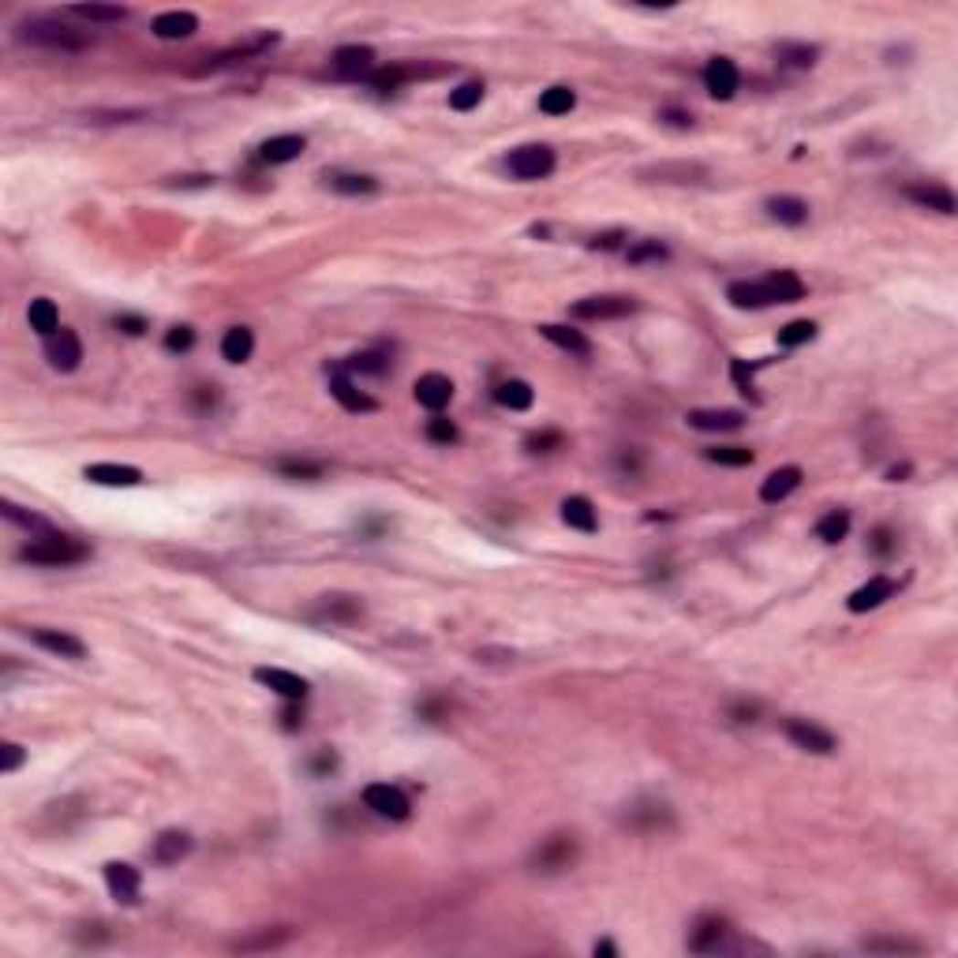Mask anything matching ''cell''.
Returning <instances> with one entry per match:
<instances>
[{
	"instance_id": "62",
	"label": "cell",
	"mask_w": 958,
	"mask_h": 958,
	"mask_svg": "<svg viewBox=\"0 0 958 958\" xmlns=\"http://www.w3.org/2000/svg\"><path fill=\"white\" fill-rule=\"evenodd\" d=\"M910 472H913L910 464H895V468H888V479H891V484H899V479H906Z\"/></svg>"
},
{
	"instance_id": "38",
	"label": "cell",
	"mask_w": 958,
	"mask_h": 958,
	"mask_svg": "<svg viewBox=\"0 0 958 958\" xmlns=\"http://www.w3.org/2000/svg\"><path fill=\"white\" fill-rule=\"evenodd\" d=\"M71 16L87 19V23H124L128 8H120V5H75Z\"/></svg>"
},
{
	"instance_id": "16",
	"label": "cell",
	"mask_w": 958,
	"mask_h": 958,
	"mask_svg": "<svg viewBox=\"0 0 958 958\" xmlns=\"http://www.w3.org/2000/svg\"><path fill=\"white\" fill-rule=\"evenodd\" d=\"M416 401H420L423 409H431V412H442V409L453 401V382H450L446 375H438V371L420 375V378H416Z\"/></svg>"
},
{
	"instance_id": "51",
	"label": "cell",
	"mask_w": 958,
	"mask_h": 958,
	"mask_svg": "<svg viewBox=\"0 0 958 958\" xmlns=\"http://www.w3.org/2000/svg\"><path fill=\"white\" fill-rule=\"evenodd\" d=\"M562 442H566L562 431H536V434L525 438V450H532V453H550V450H558Z\"/></svg>"
},
{
	"instance_id": "61",
	"label": "cell",
	"mask_w": 958,
	"mask_h": 958,
	"mask_svg": "<svg viewBox=\"0 0 958 958\" xmlns=\"http://www.w3.org/2000/svg\"><path fill=\"white\" fill-rule=\"evenodd\" d=\"M756 711H761L756 704H738V708H734V715L741 718V723H752V718H756Z\"/></svg>"
},
{
	"instance_id": "54",
	"label": "cell",
	"mask_w": 958,
	"mask_h": 958,
	"mask_svg": "<svg viewBox=\"0 0 958 958\" xmlns=\"http://www.w3.org/2000/svg\"><path fill=\"white\" fill-rule=\"evenodd\" d=\"M27 761V752H23V745H16V741H5V749H0V772L5 775H12V772H19V764Z\"/></svg>"
},
{
	"instance_id": "20",
	"label": "cell",
	"mask_w": 958,
	"mask_h": 958,
	"mask_svg": "<svg viewBox=\"0 0 958 958\" xmlns=\"http://www.w3.org/2000/svg\"><path fill=\"white\" fill-rule=\"evenodd\" d=\"M330 393L337 397V401H341L348 412H375V409H378L375 397H367L364 389H356V382L348 378V371H334V375H330Z\"/></svg>"
},
{
	"instance_id": "23",
	"label": "cell",
	"mask_w": 958,
	"mask_h": 958,
	"mask_svg": "<svg viewBox=\"0 0 958 958\" xmlns=\"http://www.w3.org/2000/svg\"><path fill=\"white\" fill-rule=\"evenodd\" d=\"M303 146H307L303 135H273V139H266L259 146V157L266 165H289V162H296V157L303 154Z\"/></svg>"
},
{
	"instance_id": "60",
	"label": "cell",
	"mask_w": 958,
	"mask_h": 958,
	"mask_svg": "<svg viewBox=\"0 0 958 958\" xmlns=\"http://www.w3.org/2000/svg\"><path fill=\"white\" fill-rule=\"evenodd\" d=\"M663 120H670L674 128H689V124H693V116H689V112H677V109H666Z\"/></svg>"
},
{
	"instance_id": "4",
	"label": "cell",
	"mask_w": 958,
	"mask_h": 958,
	"mask_svg": "<svg viewBox=\"0 0 958 958\" xmlns=\"http://www.w3.org/2000/svg\"><path fill=\"white\" fill-rule=\"evenodd\" d=\"M577 854H580L577 835L558 831V835L543 838V843L532 850V857H528V868H532V872H543V876H554V872H566V868H573V865H577Z\"/></svg>"
},
{
	"instance_id": "14",
	"label": "cell",
	"mask_w": 958,
	"mask_h": 958,
	"mask_svg": "<svg viewBox=\"0 0 958 958\" xmlns=\"http://www.w3.org/2000/svg\"><path fill=\"white\" fill-rule=\"evenodd\" d=\"M636 311L633 296H588L573 303V318H625Z\"/></svg>"
},
{
	"instance_id": "50",
	"label": "cell",
	"mask_w": 958,
	"mask_h": 958,
	"mask_svg": "<svg viewBox=\"0 0 958 958\" xmlns=\"http://www.w3.org/2000/svg\"><path fill=\"white\" fill-rule=\"evenodd\" d=\"M865 951H884V954H917L921 951V943H913V940H861Z\"/></svg>"
},
{
	"instance_id": "24",
	"label": "cell",
	"mask_w": 958,
	"mask_h": 958,
	"mask_svg": "<svg viewBox=\"0 0 958 958\" xmlns=\"http://www.w3.org/2000/svg\"><path fill=\"white\" fill-rule=\"evenodd\" d=\"M686 420L697 431H738L745 423V412H738V409H693Z\"/></svg>"
},
{
	"instance_id": "31",
	"label": "cell",
	"mask_w": 958,
	"mask_h": 958,
	"mask_svg": "<svg viewBox=\"0 0 958 958\" xmlns=\"http://www.w3.org/2000/svg\"><path fill=\"white\" fill-rule=\"evenodd\" d=\"M562 521L577 532H595L599 528V516H595V506L584 498V495H573L562 502Z\"/></svg>"
},
{
	"instance_id": "53",
	"label": "cell",
	"mask_w": 958,
	"mask_h": 958,
	"mask_svg": "<svg viewBox=\"0 0 958 958\" xmlns=\"http://www.w3.org/2000/svg\"><path fill=\"white\" fill-rule=\"evenodd\" d=\"M5 516H8V521H16V525H23V528H34V532H49V525L42 521V516L23 513V509H19V506H12V502H5Z\"/></svg>"
},
{
	"instance_id": "26",
	"label": "cell",
	"mask_w": 958,
	"mask_h": 958,
	"mask_svg": "<svg viewBox=\"0 0 958 958\" xmlns=\"http://www.w3.org/2000/svg\"><path fill=\"white\" fill-rule=\"evenodd\" d=\"M198 30V16L195 12H162L154 19V34L162 42H180V37H191Z\"/></svg>"
},
{
	"instance_id": "44",
	"label": "cell",
	"mask_w": 958,
	"mask_h": 958,
	"mask_svg": "<svg viewBox=\"0 0 958 958\" xmlns=\"http://www.w3.org/2000/svg\"><path fill=\"white\" fill-rule=\"evenodd\" d=\"M277 472L289 475V479H318L326 472L323 461H303V457H285V461H277Z\"/></svg>"
},
{
	"instance_id": "13",
	"label": "cell",
	"mask_w": 958,
	"mask_h": 958,
	"mask_svg": "<svg viewBox=\"0 0 958 958\" xmlns=\"http://www.w3.org/2000/svg\"><path fill=\"white\" fill-rule=\"evenodd\" d=\"M761 293H764L768 307L772 303H797V300H805V282L793 270H775L761 282Z\"/></svg>"
},
{
	"instance_id": "9",
	"label": "cell",
	"mask_w": 958,
	"mask_h": 958,
	"mask_svg": "<svg viewBox=\"0 0 958 958\" xmlns=\"http://www.w3.org/2000/svg\"><path fill=\"white\" fill-rule=\"evenodd\" d=\"M46 356H49V364L53 371H75L79 364H83V341H79L75 330H57L53 337H46Z\"/></svg>"
},
{
	"instance_id": "2",
	"label": "cell",
	"mask_w": 958,
	"mask_h": 958,
	"mask_svg": "<svg viewBox=\"0 0 958 958\" xmlns=\"http://www.w3.org/2000/svg\"><path fill=\"white\" fill-rule=\"evenodd\" d=\"M752 943H738L734 940V925L718 913H704L697 917V925L689 929V951L697 954H727V951H749Z\"/></svg>"
},
{
	"instance_id": "5",
	"label": "cell",
	"mask_w": 958,
	"mask_h": 958,
	"mask_svg": "<svg viewBox=\"0 0 958 958\" xmlns=\"http://www.w3.org/2000/svg\"><path fill=\"white\" fill-rule=\"evenodd\" d=\"M622 824L629 831H641V835H659V831L674 827V809L666 802H659V797H636L633 805H625Z\"/></svg>"
},
{
	"instance_id": "58",
	"label": "cell",
	"mask_w": 958,
	"mask_h": 958,
	"mask_svg": "<svg viewBox=\"0 0 958 958\" xmlns=\"http://www.w3.org/2000/svg\"><path fill=\"white\" fill-rule=\"evenodd\" d=\"M116 330H124V334H132V337H139L143 330H146V323L139 314H116Z\"/></svg>"
},
{
	"instance_id": "18",
	"label": "cell",
	"mask_w": 958,
	"mask_h": 958,
	"mask_svg": "<svg viewBox=\"0 0 958 958\" xmlns=\"http://www.w3.org/2000/svg\"><path fill=\"white\" fill-rule=\"evenodd\" d=\"M195 850V838L187 831H162L154 838V846H150V857L157 865H180L187 854Z\"/></svg>"
},
{
	"instance_id": "3",
	"label": "cell",
	"mask_w": 958,
	"mask_h": 958,
	"mask_svg": "<svg viewBox=\"0 0 958 958\" xmlns=\"http://www.w3.org/2000/svg\"><path fill=\"white\" fill-rule=\"evenodd\" d=\"M90 550L71 539V536H57V532H46L42 539H34L19 550L23 562H34V566H75V562H83Z\"/></svg>"
},
{
	"instance_id": "45",
	"label": "cell",
	"mask_w": 958,
	"mask_h": 958,
	"mask_svg": "<svg viewBox=\"0 0 958 958\" xmlns=\"http://www.w3.org/2000/svg\"><path fill=\"white\" fill-rule=\"evenodd\" d=\"M816 337V323H809V318H797V323H786L779 330V345L782 348H797V345H809Z\"/></svg>"
},
{
	"instance_id": "36",
	"label": "cell",
	"mask_w": 958,
	"mask_h": 958,
	"mask_svg": "<svg viewBox=\"0 0 958 958\" xmlns=\"http://www.w3.org/2000/svg\"><path fill=\"white\" fill-rule=\"evenodd\" d=\"M846 532H850V513L846 509H831V513H824L816 521V539H824V543L846 539Z\"/></svg>"
},
{
	"instance_id": "59",
	"label": "cell",
	"mask_w": 958,
	"mask_h": 958,
	"mask_svg": "<svg viewBox=\"0 0 958 958\" xmlns=\"http://www.w3.org/2000/svg\"><path fill=\"white\" fill-rule=\"evenodd\" d=\"M734 382L741 386V393H752V367H745V359H734Z\"/></svg>"
},
{
	"instance_id": "7",
	"label": "cell",
	"mask_w": 958,
	"mask_h": 958,
	"mask_svg": "<svg viewBox=\"0 0 958 958\" xmlns=\"http://www.w3.org/2000/svg\"><path fill=\"white\" fill-rule=\"evenodd\" d=\"M364 805L382 820H409V813H412L409 793L401 786H389V782H371L364 790Z\"/></svg>"
},
{
	"instance_id": "25",
	"label": "cell",
	"mask_w": 958,
	"mask_h": 958,
	"mask_svg": "<svg viewBox=\"0 0 958 958\" xmlns=\"http://www.w3.org/2000/svg\"><path fill=\"white\" fill-rule=\"evenodd\" d=\"M334 71L337 75H371L375 71V49L371 46H345L334 53Z\"/></svg>"
},
{
	"instance_id": "35",
	"label": "cell",
	"mask_w": 958,
	"mask_h": 958,
	"mask_svg": "<svg viewBox=\"0 0 958 958\" xmlns=\"http://www.w3.org/2000/svg\"><path fill=\"white\" fill-rule=\"evenodd\" d=\"M326 184L341 195H371L378 191V180L375 176H364V173H330Z\"/></svg>"
},
{
	"instance_id": "39",
	"label": "cell",
	"mask_w": 958,
	"mask_h": 958,
	"mask_svg": "<svg viewBox=\"0 0 958 958\" xmlns=\"http://www.w3.org/2000/svg\"><path fill=\"white\" fill-rule=\"evenodd\" d=\"M405 79H412V64H389V68H375L367 75V83L375 90H397L405 83Z\"/></svg>"
},
{
	"instance_id": "22",
	"label": "cell",
	"mask_w": 958,
	"mask_h": 958,
	"mask_svg": "<svg viewBox=\"0 0 958 958\" xmlns=\"http://www.w3.org/2000/svg\"><path fill=\"white\" fill-rule=\"evenodd\" d=\"M797 487H802V468L786 464V468H775V472L764 479V484H761V498H764L768 506H775V502L790 498Z\"/></svg>"
},
{
	"instance_id": "33",
	"label": "cell",
	"mask_w": 958,
	"mask_h": 958,
	"mask_svg": "<svg viewBox=\"0 0 958 958\" xmlns=\"http://www.w3.org/2000/svg\"><path fill=\"white\" fill-rule=\"evenodd\" d=\"M27 318H30V330H37L42 337H53V334L60 330V314H57V303H53V300H46V296L30 300V311H27Z\"/></svg>"
},
{
	"instance_id": "63",
	"label": "cell",
	"mask_w": 958,
	"mask_h": 958,
	"mask_svg": "<svg viewBox=\"0 0 958 958\" xmlns=\"http://www.w3.org/2000/svg\"><path fill=\"white\" fill-rule=\"evenodd\" d=\"M595 954H618V947H614L611 940H599V943H595Z\"/></svg>"
},
{
	"instance_id": "29",
	"label": "cell",
	"mask_w": 958,
	"mask_h": 958,
	"mask_svg": "<svg viewBox=\"0 0 958 958\" xmlns=\"http://www.w3.org/2000/svg\"><path fill=\"white\" fill-rule=\"evenodd\" d=\"M768 214L779 221V225H805L809 221V203L797 195H775L768 198Z\"/></svg>"
},
{
	"instance_id": "48",
	"label": "cell",
	"mask_w": 958,
	"mask_h": 958,
	"mask_svg": "<svg viewBox=\"0 0 958 958\" xmlns=\"http://www.w3.org/2000/svg\"><path fill=\"white\" fill-rule=\"evenodd\" d=\"M625 259L633 266H641V262H663V259H670V251H666V244H659V240H641V244H633L625 251Z\"/></svg>"
},
{
	"instance_id": "41",
	"label": "cell",
	"mask_w": 958,
	"mask_h": 958,
	"mask_svg": "<svg viewBox=\"0 0 958 958\" xmlns=\"http://www.w3.org/2000/svg\"><path fill=\"white\" fill-rule=\"evenodd\" d=\"M775 57L782 64H790V68H813L820 49L816 46H802V42H782V46H775Z\"/></svg>"
},
{
	"instance_id": "32",
	"label": "cell",
	"mask_w": 958,
	"mask_h": 958,
	"mask_svg": "<svg viewBox=\"0 0 958 958\" xmlns=\"http://www.w3.org/2000/svg\"><path fill=\"white\" fill-rule=\"evenodd\" d=\"M539 334L550 341V345H558V348H566V352H573V356H588L591 352V345H588V337L580 334V330H569V326H558V323H543L539 326Z\"/></svg>"
},
{
	"instance_id": "28",
	"label": "cell",
	"mask_w": 958,
	"mask_h": 958,
	"mask_svg": "<svg viewBox=\"0 0 958 958\" xmlns=\"http://www.w3.org/2000/svg\"><path fill=\"white\" fill-rule=\"evenodd\" d=\"M495 401H498L502 409H509V412H525V409H532V401H536V389H532L525 378H506V382L495 386Z\"/></svg>"
},
{
	"instance_id": "11",
	"label": "cell",
	"mask_w": 958,
	"mask_h": 958,
	"mask_svg": "<svg viewBox=\"0 0 958 958\" xmlns=\"http://www.w3.org/2000/svg\"><path fill=\"white\" fill-rule=\"evenodd\" d=\"M738 83H741V75H738V64H734L730 57L708 60V68H704V87H708L711 98H718V101L734 98V94H738Z\"/></svg>"
},
{
	"instance_id": "1",
	"label": "cell",
	"mask_w": 958,
	"mask_h": 958,
	"mask_svg": "<svg viewBox=\"0 0 958 958\" xmlns=\"http://www.w3.org/2000/svg\"><path fill=\"white\" fill-rule=\"evenodd\" d=\"M19 42L42 46V49H60V53H83V49L94 46V34L75 30L64 19H53V16H37V19H27L19 27Z\"/></svg>"
},
{
	"instance_id": "30",
	"label": "cell",
	"mask_w": 958,
	"mask_h": 958,
	"mask_svg": "<svg viewBox=\"0 0 958 958\" xmlns=\"http://www.w3.org/2000/svg\"><path fill=\"white\" fill-rule=\"evenodd\" d=\"M251 352H255V334H251L248 326L225 330V337H221V356L229 359V364H248Z\"/></svg>"
},
{
	"instance_id": "6",
	"label": "cell",
	"mask_w": 958,
	"mask_h": 958,
	"mask_svg": "<svg viewBox=\"0 0 958 958\" xmlns=\"http://www.w3.org/2000/svg\"><path fill=\"white\" fill-rule=\"evenodd\" d=\"M554 150L543 146V143H532V146H516L509 157H506V169L509 176L516 180H547L554 173Z\"/></svg>"
},
{
	"instance_id": "57",
	"label": "cell",
	"mask_w": 958,
	"mask_h": 958,
	"mask_svg": "<svg viewBox=\"0 0 958 958\" xmlns=\"http://www.w3.org/2000/svg\"><path fill=\"white\" fill-rule=\"evenodd\" d=\"M282 727H285V730H300V727H303V708H300V700H289V708H282Z\"/></svg>"
},
{
	"instance_id": "56",
	"label": "cell",
	"mask_w": 958,
	"mask_h": 958,
	"mask_svg": "<svg viewBox=\"0 0 958 958\" xmlns=\"http://www.w3.org/2000/svg\"><path fill=\"white\" fill-rule=\"evenodd\" d=\"M622 240H625V232L614 229V232H603V236H591L588 248H591V251H614V248H622Z\"/></svg>"
},
{
	"instance_id": "34",
	"label": "cell",
	"mask_w": 958,
	"mask_h": 958,
	"mask_svg": "<svg viewBox=\"0 0 958 958\" xmlns=\"http://www.w3.org/2000/svg\"><path fill=\"white\" fill-rule=\"evenodd\" d=\"M289 940H293V929H289V925H277V929H262V932H255V936H248V940H236L232 951H270V947H282V943H289Z\"/></svg>"
},
{
	"instance_id": "37",
	"label": "cell",
	"mask_w": 958,
	"mask_h": 958,
	"mask_svg": "<svg viewBox=\"0 0 958 958\" xmlns=\"http://www.w3.org/2000/svg\"><path fill=\"white\" fill-rule=\"evenodd\" d=\"M727 300H730L734 307H741V311L768 307V300H764V293H761V282H734V285L727 289Z\"/></svg>"
},
{
	"instance_id": "42",
	"label": "cell",
	"mask_w": 958,
	"mask_h": 958,
	"mask_svg": "<svg viewBox=\"0 0 958 958\" xmlns=\"http://www.w3.org/2000/svg\"><path fill=\"white\" fill-rule=\"evenodd\" d=\"M345 371H356V375H386L389 371V356L386 352H356L348 364H345Z\"/></svg>"
},
{
	"instance_id": "12",
	"label": "cell",
	"mask_w": 958,
	"mask_h": 958,
	"mask_svg": "<svg viewBox=\"0 0 958 958\" xmlns=\"http://www.w3.org/2000/svg\"><path fill=\"white\" fill-rule=\"evenodd\" d=\"M314 622H337V625H348V622H359L364 618V603H359L356 595H323L311 611Z\"/></svg>"
},
{
	"instance_id": "47",
	"label": "cell",
	"mask_w": 958,
	"mask_h": 958,
	"mask_svg": "<svg viewBox=\"0 0 958 958\" xmlns=\"http://www.w3.org/2000/svg\"><path fill=\"white\" fill-rule=\"evenodd\" d=\"M704 457L715 461V464H727V468L752 464V450H745V446H715V450H704Z\"/></svg>"
},
{
	"instance_id": "21",
	"label": "cell",
	"mask_w": 958,
	"mask_h": 958,
	"mask_svg": "<svg viewBox=\"0 0 958 958\" xmlns=\"http://www.w3.org/2000/svg\"><path fill=\"white\" fill-rule=\"evenodd\" d=\"M30 636H34V644H42L46 652H53V655H60V659H83V655H87V644L79 641V636H71V633H60V629H34Z\"/></svg>"
},
{
	"instance_id": "19",
	"label": "cell",
	"mask_w": 958,
	"mask_h": 958,
	"mask_svg": "<svg viewBox=\"0 0 958 958\" xmlns=\"http://www.w3.org/2000/svg\"><path fill=\"white\" fill-rule=\"evenodd\" d=\"M83 475L90 479V484H101V487H135L143 484V472L132 468V464H87Z\"/></svg>"
},
{
	"instance_id": "17",
	"label": "cell",
	"mask_w": 958,
	"mask_h": 958,
	"mask_svg": "<svg viewBox=\"0 0 958 958\" xmlns=\"http://www.w3.org/2000/svg\"><path fill=\"white\" fill-rule=\"evenodd\" d=\"M895 591H899V584H895L891 577H872L868 584H861V588L846 599V607H850L854 614H865V611H876L880 603H888Z\"/></svg>"
},
{
	"instance_id": "10",
	"label": "cell",
	"mask_w": 958,
	"mask_h": 958,
	"mask_svg": "<svg viewBox=\"0 0 958 958\" xmlns=\"http://www.w3.org/2000/svg\"><path fill=\"white\" fill-rule=\"evenodd\" d=\"M105 884L112 891L116 902H124V906H135L139 902V888H143V876L135 865L128 861H109L105 865Z\"/></svg>"
},
{
	"instance_id": "15",
	"label": "cell",
	"mask_w": 958,
	"mask_h": 958,
	"mask_svg": "<svg viewBox=\"0 0 958 958\" xmlns=\"http://www.w3.org/2000/svg\"><path fill=\"white\" fill-rule=\"evenodd\" d=\"M255 682H262L266 689H273L277 697L285 700H303L307 697V682L293 670H282V666H259L255 670Z\"/></svg>"
},
{
	"instance_id": "52",
	"label": "cell",
	"mask_w": 958,
	"mask_h": 958,
	"mask_svg": "<svg viewBox=\"0 0 958 958\" xmlns=\"http://www.w3.org/2000/svg\"><path fill=\"white\" fill-rule=\"evenodd\" d=\"M895 547H899V536H895L891 528H884V525H880V528H876V532L868 536V550H872L876 558H891V554H895Z\"/></svg>"
},
{
	"instance_id": "49",
	"label": "cell",
	"mask_w": 958,
	"mask_h": 958,
	"mask_svg": "<svg viewBox=\"0 0 958 958\" xmlns=\"http://www.w3.org/2000/svg\"><path fill=\"white\" fill-rule=\"evenodd\" d=\"M427 438H431V442H438V446H453L457 438H461V431H457L453 420L434 416V420H427Z\"/></svg>"
},
{
	"instance_id": "40",
	"label": "cell",
	"mask_w": 958,
	"mask_h": 958,
	"mask_svg": "<svg viewBox=\"0 0 958 958\" xmlns=\"http://www.w3.org/2000/svg\"><path fill=\"white\" fill-rule=\"evenodd\" d=\"M573 105H577V94L569 87H550V90L539 94V112H547V116H566Z\"/></svg>"
},
{
	"instance_id": "55",
	"label": "cell",
	"mask_w": 958,
	"mask_h": 958,
	"mask_svg": "<svg viewBox=\"0 0 958 958\" xmlns=\"http://www.w3.org/2000/svg\"><path fill=\"white\" fill-rule=\"evenodd\" d=\"M195 345V330L191 326H173L169 334H165V348L169 352H187Z\"/></svg>"
},
{
	"instance_id": "43",
	"label": "cell",
	"mask_w": 958,
	"mask_h": 958,
	"mask_svg": "<svg viewBox=\"0 0 958 958\" xmlns=\"http://www.w3.org/2000/svg\"><path fill=\"white\" fill-rule=\"evenodd\" d=\"M641 176H659L663 184H693L704 176L700 165H659V169H644Z\"/></svg>"
},
{
	"instance_id": "27",
	"label": "cell",
	"mask_w": 958,
	"mask_h": 958,
	"mask_svg": "<svg viewBox=\"0 0 958 958\" xmlns=\"http://www.w3.org/2000/svg\"><path fill=\"white\" fill-rule=\"evenodd\" d=\"M906 195L913 198L917 207L925 210H936V214H954V195L943 187V184H910Z\"/></svg>"
},
{
	"instance_id": "8",
	"label": "cell",
	"mask_w": 958,
	"mask_h": 958,
	"mask_svg": "<svg viewBox=\"0 0 958 958\" xmlns=\"http://www.w3.org/2000/svg\"><path fill=\"white\" fill-rule=\"evenodd\" d=\"M782 730H786V738H790L797 749L816 752V756H827V752H835V749H838L835 734H831V730H824L820 723H813V718H786V723H782Z\"/></svg>"
},
{
	"instance_id": "46",
	"label": "cell",
	"mask_w": 958,
	"mask_h": 958,
	"mask_svg": "<svg viewBox=\"0 0 958 958\" xmlns=\"http://www.w3.org/2000/svg\"><path fill=\"white\" fill-rule=\"evenodd\" d=\"M479 101H484V83H479V79H468V83H461L457 90H450V109H457V112H468Z\"/></svg>"
}]
</instances>
